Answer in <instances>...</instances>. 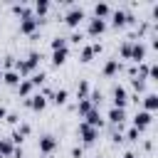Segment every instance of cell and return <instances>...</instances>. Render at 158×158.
<instances>
[{"label": "cell", "instance_id": "cell-33", "mask_svg": "<svg viewBox=\"0 0 158 158\" xmlns=\"http://www.w3.org/2000/svg\"><path fill=\"white\" fill-rule=\"evenodd\" d=\"M81 156H84V148L81 146H74L72 148V158H81Z\"/></svg>", "mask_w": 158, "mask_h": 158}, {"label": "cell", "instance_id": "cell-20", "mask_svg": "<svg viewBox=\"0 0 158 158\" xmlns=\"http://www.w3.org/2000/svg\"><path fill=\"white\" fill-rule=\"evenodd\" d=\"M67 99H69V91H67V89H57V91H52V104L62 106V104H67Z\"/></svg>", "mask_w": 158, "mask_h": 158}, {"label": "cell", "instance_id": "cell-3", "mask_svg": "<svg viewBox=\"0 0 158 158\" xmlns=\"http://www.w3.org/2000/svg\"><path fill=\"white\" fill-rule=\"evenodd\" d=\"M77 136H79L84 143H94V141L99 138V131H96V128H91L89 123H84V121H81V123L77 126Z\"/></svg>", "mask_w": 158, "mask_h": 158}, {"label": "cell", "instance_id": "cell-1", "mask_svg": "<svg viewBox=\"0 0 158 158\" xmlns=\"http://www.w3.org/2000/svg\"><path fill=\"white\" fill-rule=\"evenodd\" d=\"M57 146H59V141H57V136H52V133H44V136H40V141H37V148H40V153H54L57 151Z\"/></svg>", "mask_w": 158, "mask_h": 158}, {"label": "cell", "instance_id": "cell-16", "mask_svg": "<svg viewBox=\"0 0 158 158\" xmlns=\"http://www.w3.org/2000/svg\"><path fill=\"white\" fill-rule=\"evenodd\" d=\"M118 69H121V62H118V59H109V62L104 64V69H101V72H104V77H114Z\"/></svg>", "mask_w": 158, "mask_h": 158}, {"label": "cell", "instance_id": "cell-21", "mask_svg": "<svg viewBox=\"0 0 158 158\" xmlns=\"http://www.w3.org/2000/svg\"><path fill=\"white\" fill-rule=\"evenodd\" d=\"M62 49H69L67 37H54V40H52V52H62Z\"/></svg>", "mask_w": 158, "mask_h": 158}, {"label": "cell", "instance_id": "cell-37", "mask_svg": "<svg viewBox=\"0 0 158 158\" xmlns=\"http://www.w3.org/2000/svg\"><path fill=\"white\" fill-rule=\"evenodd\" d=\"M123 158H136V153H131V151H126V153H123Z\"/></svg>", "mask_w": 158, "mask_h": 158}, {"label": "cell", "instance_id": "cell-7", "mask_svg": "<svg viewBox=\"0 0 158 158\" xmlns=\"http://www.w3.org/2000/svg\"><path fill=\"white\" fill-rule=\"evenodd\" d=\"M126 104H128V94H126V89L121 84H116L114 86V106L116 109H126Z\"/></svg>", "mask_w": 158, "mask_h": 158}, {"label": "cell", "instance_id": "cell-10", "mask_svg": "<svg viewBox=\"0 0 158 158\" xmlns=\"http://www.w3.org/2000/svg\"><path fill=\"white\" fill-rule=\"evenodd\" d=\"M106 118H109L114 126H121V123L126 121V109H116V106H111L109 114H106Z\"/></svg>", "mask_w": 158, "mask_h": 158}, {"label": "cell", "instance_id": "cell-35", "mask_svg": "<svg viewBox=\"0 0 158 158\" xmlns=\"http://www.w3.org/2000/svg\"><path fill=\"white\" fill-rule=\"evenodd\" d=\"M22 156H25L22 148H15V151H12V158H22Z\"/></svg>", "mask_w": 158, "mask_h": 158}, {"label": "cell", "instance_id": "cell-18", "mask_svg": "<svg viewBox=\"0 0 158 158\" xmlns=\"http://www.w3.org/2000/svg\"><path fill=\"white\" fill-rule=\"evenodd\" d=\"M12 151H15L12 141H10V138H0V158H10Z\"/></svg>", "mask_w": 158, "mask_h": 158}, {"label": "cell", "instance_id": "cell-19", "mask_svg": "<svg viewBox=\"0 0 158 158\" xmlns=\"http://www.w3.org/2000/svg\"><path fill=\"white\" fill-rule=\"evenodd\" d=\"M109 15H111V7H109L106 2H96V5H94V17L104 20V17H109Z\"/></svg>", "mask_w": 158, "mask_h": 158}, {"label": "cell", "instance_id": "cell-15", "mask_svg": "<svg viewBox=\"0 0 158 158\" xmlns=\"http://www.w3.org/2000/svg\"><path fill=\"white\" fill-rule=\"evenodd\" d=\"M2 81H5V84H10V86H17V84L22 81V77H20L15 69H7V72H2Z\"/></svg>", "mask_w": 158, "mask_h": 158}, {"label": "cell", "instance_id": "cell-6", "mask_svg": "<svg viewBox=\"0 0 158 158\" xmlns=\"http://www.w3.org/2000/svg\"><path fill=\"white\" fill-rule=\"evenodd\" d=\"M151 121H153V114H148V111H136V116H133V128L136 131H146L148 126H151Z\"/></svg>", "mask_w": 158, "mask_h": 158}, {"label": "cell", "instance_id": "cell-29", "mask_svg": "<svg viewBox=\"0 0 158 158\" xmlns=\"http://www.w3.org/2000/svg\"><path fill=\"white\" fill-rule=\"evenodd\" d=\"M81 40H84V35H81L79 30H74V32L69 35V40H67V42H72V44H81Z\"/></svg>", "mask_w": 158, "mask_h": 158}, {"label": "cell", "instance_id": "cell-28", "mask_svg": "<svg viewBox=\"0 0 158 158\" xmlns=\"http://www.w3.org/2000/svg\"><path fill=\"white\" fill-rule=\"evenodd\" d=\"M131 44H133V40H126V42H121V47H118V54H121L123 59H128V57H131Z\"/></svg>", "mask_w": 158, "mask_h": 158}, {"label": "cell", "instance_id": "cell-22", "mask_svg": "<svg viewBox=\"0 0 158 158\" xmlns=\"http://www.w3.org/2000/svg\"><path fill=\"white\" fill-rule=\"evenodd\" d=\"M47 10H49V2H47V0H37V2H35V15H37V20H40L42 15H47Z\"/></svg>", "mask_w": 158, "mask_h": 158}, {"label": "cell", "instance_id": "cell-23", "mask_svg": "<svg viewBox=\"0 0 158 158\" xmlns=\"http://www.w3.org/2000/svg\"><path fill=\"white\" fill-rule=\"evenodd\" d=\"M44 79H47V74L40 69V72H32V77H30V84H32V86H42V84H44Z\"/></svg>", "mask_w": 158, "mask_h": 158}, {"label": "cell", "instance_id": "cell-32", "mask_svg": "<svg viewBox=\"0 0 158 158\" xmlns=\"http://www.w3.org/2000/svg\"><path fill=\"white\" fill-rule=\"evenodd\" d=\"M131 86H133L136 91H143V89H146V81H143V79H136V77H133V79H131Z\"/></svg>", "mask_w": 158, "mask_h": 158}, {"label": "cell", "instance_id": "cell-31", "mask_svg": "<svg viewBox=\"0 0 158 158\" xmlns=\"http://www.w3.org/2000/svg\"><path fill=\"white\" fill-rule=\"evenodd\" d=\"M138 136H141V131H136V128L131 126V128L126 131V136H123V138H126V141H138Z\"/></svg>", "mask_w": 158, "mask_h": 158}, {"label": "cell", "instance_id": "cell-26", "mask_svg": "<svg viewBox=\"0 0 158 158\" xmlns=\"http://www.w3.org/2000/svg\"><path fill=\"white\" fill-rule=\"evenodd\" d=\"M91 109H94V106H91V101H89V99H79V104H77V111H79L81 116H86Z\"/></svg>", "mask_w": 158, "mask_h": 158}, {"label": "cell", "instance_id": "cell-5", "mask_svg": "<svg viewBox=\"0 0 158 158\" xmlns=\"http://www.w3.org/2000/svg\"><path fill=\"white\" fill-rule=\"evenodd\" d=\"M40 25H42V20H37L35 15H30V17L20 20V32L22 35H37V27Z\"/></svg>", "mask_w": 158, "mask_h": 158}, {"label": "cell", "instance_id": "cell-36", "mask_svg": "<svg viewBox=\"0 0 158 158\" xmlns=\"http://www.w3.org/2000/svg\"><path fill=\"white\" fill-rule=\"evenodd\" d=\"M5 116H7V109H5V106H0V118H5Z\"/></svg>", "mask_w": 158, "mask_h": 158}, {"label": "cell", "instance_id": "cell-9", "mask_svg": "<svg viewBox=\"0 0 158 158\" xmlns=\"http://www.w3.org/2000/svg\"><path fill=\"white\" fill-rule=\"evenodd\" d=\"M133 64H141L143 59H146V47H143V42H133L131 44V57H128Z\"/></svg>", "mask_w": 158, "mask_h": 158}, {"label": "cell", "instance_id": "cell-8", "mask_svg": "<svg viewBox=\"0 0 158 158\" xmlns=\"http://www.w3.org/2000/svg\"><path fill=\"white\" fill-rule=\"evenodd\" d=\"M84 123H89L91 128H96V131H99V128L104 126V116H101V111H99V109H91V111L84 116Z\"/></svg>", "mask_w": 158, "mask_h": 158}, {"label": "cell", "instance_id": "cell-13", "mask_svg": "<svg viewBox=\"0 0 158 158\" xmlns=\"http://www.w3.org/2000/svg\"><path fill=\"white\" fill-rule=\"evenodd\" d=\"M25 104H27L32 111H42V109L47 106V99H44L42 94H32L30 99H25Z\"/></svg>", "mask_w": 158, "mask_h": 158}, {"label": "cell", "instance_id": "cell-24", "mask_svg": "<svg viewBox=\"0 0 158 158\" xmlns=\"http://www.w3.org/2000/svg\"><path fill=\"white\" fill-rule=\"evenodd\" d=\"M67 54H69V49H62V52H52V64H54V67H59V64H64V59H67Z\"/></svg>", "mask_w": 158, "mask_h": 158}, {"label": "cell", "instance_id": "cell-27", "mask_svg": "<svg viewBox=\"0 0 158 158\" xmlns=\"http://www.w3.org/2000/svg\"><path fill=\"white\" fill-rule=\"evenodd\" d=\"M12 12H17V15H20V17H22V20H25V17H30V15H32V10H30V7H27V5H22V2H20V5H12Z\"/></svg>", "mask_w": 158, "mask_h": 158}, {"label": "cell", "instance_id": "cell-11", "mask_svg": "<svg viewBox=\"0 0 158 158\" xmlns=\"http://www.w3.org/2000/svg\"><path fill=\"white\" fill-rule=\"evenodd\" d=\"M104 30H106V20H99V17H91V20H89V25H86V32H89V35H94V37H96V35H101Z\"/></svg>", "mask_w": 158, "mask_h": 158}, {"label": "cell", "instance_id": "cell-2", "mask_svg": "<svg viewBox=\"0 0 158 158\" xmlns=\"http://www.w3.org/2000/svg\"><path fill=\"white\" fill-rule=\"evenodd\" d=\"M81 20H84V10H81L79 5H69L67 15H64V22H67L69 27H79Z\"/></svg>", "mask_w": 158, "mask_h": 158}, {"label": "cell", "instance_id": "cell-14", "mask_svg": "<svg viewBox=\"0 0 158 158\" xmlns=\"http://www.w3.org/2000/svg\"><path fill=\"white\" fill-rule=\"evenodd\" d=\"M156 109H158V94H146L143 96V111L153 114Z\"/></svg>", "mask_w": 158, "mask_h": 158}, {"label": "cell", "instance_id": "cell-38", "mask_svg": "<svg viewBox=\"0 0 158 158\" xmlns=\"http://www.w3.org/2000/svg\"><path fill=\"white\" fill-rule=\"evenodd\" d=\"M96 158H101V156H96Z\"/></svg>", "mask_w": 158, "mask_h": 158}, {"label": "cell", "instance_id": "cell-4", "mask_svg": "<svg viewBox=\"0 0 158 158\" xmlns=\"http://www.w3.org/2000/svg\"><path fill=\"white\" fill-rule=\"evenodd\" d=\"M128 22H133V15L131 12H126V10H111V25L114 27H123V25H128Z\"/></svg>", "mask_w": 158, "mask_h": 158}, {"label": "cell", "instance_id": "cell-17", "mask_svg": "<svg viewBox=\"0 0 158 158\" xmlns=\"http://www.w3.org/2000/svg\"><path fill=\"white\" fill-rule=\"evenodd\" d=\"M32 89H35V86L30 84V79H22V81L17 84V94H20L22 99H30V96H32Z\"/></svg>", "mask_w": 158, "mask_h": 158}, {"label": "cell", "instance_id": "cell-30", "mask_svg": "<svg viewBox=\"0 0 158 158\" xmlns=\"http://www.w3.org/2000/svg\"><path fill=\"white\" fill-rule=\"evenodd\" d=\"M15 131H17V133H20L22 138H27V136H30V131H32V126H30V123H20V126H17Z\"/></svg>", "mask_w": 158, "mask_h": 158}, {"label": "cell", "instance_id": "cell-25", "mask_svg": "<svg viewBox=\"0 0 158 158\" xmlns=\"http://www.w3.org/2000/svg\"><path fill=\"white\" fill-rule=\"evenodd\" d=\"M77 96H79V99H86V96H89V81H86V79H81V81L77 84Z\"/></svg>", "mask_w": 158, "mask_h": 158}, {"label": "cell", "instance_id": "cell-34", "mask_svg": "<svg viewBox=\"0 0 158 158\" xmlns=\"http://www.w3.org/2000/svg\"><path fill=\"white\" fill-rule=\"evenodd\" d=\"M5 121H7V123H17L20 118H17V114H7V116H5Z\"/></svg>", "mask_w": 158, "mask_h": 158}, {"label": "cell", "instance_id": "cell-12", "mask_svg": "<svg viewBox=\"0 0 158 158\" xmlns=\"http://www.w3.org/2000/svg\"><path fill=\"white\" fill-rule=\"evenodd\" d=\"M99 52H101V44H99V42L84 44V47H81V62H91V57L99 54Z\"/></svg>", "mask_w": 158, "mask_h": 158}]
</instances>
